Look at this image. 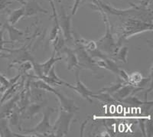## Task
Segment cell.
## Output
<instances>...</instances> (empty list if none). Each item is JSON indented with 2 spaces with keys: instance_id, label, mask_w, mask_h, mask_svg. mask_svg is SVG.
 <instances>
[{
  "instance_id": "8",
  "label": "cell",
  "mask_w": 153,
  "mask_h": 137,
  "mask_svg": "<svg viewBox=\"0 0 153 137\" xmlns=\"http://www.w3.org/2000/svg\"><path fill=\"white\" fill-rule=\"evenodd\" d=\"M75 71V77H76V85L73 86L70 83H66L65 85L66 87H69V88L72 89V90H75L79 95L81 96V97H83L84 99L87 100V101L92 103L93 101L92 98H91V96L95 93V91H91V90H89L85 85L84 83L80 80V69L77 68V69L74 70Z\"/></svg>"
},
{
  "instance_id": "26",
  "label": "cell",
  "mask_w": 153,
  "mask_h": 137,
  "mask_svg": "<svg viewBox=\"0 0 153 137\" xmlns=\"http://www.w3.org/2000/svg\"><path fill=\"white\" fill-rule=\"evenodd\" d=\"M152 0H140L136 2V5L143 9H152Z\"/></svg>"
},
{
  "instance_id": "4",
  "label": "cell",
  "mask_w": 153,
  "mask_h": 137,
  "mask_svg": "<svg viewBox=\"0 0 153 137\" xmlns=\"http://www.w3.org/2000/svg\"><path fill=\"white\" fill-rule=\"evenodd\" d=\"M74 117V113L65 111L59 108V115L53 125L54 136H66L70 131V127Z\"/></svg>"
},
{
  "instance_id": "20",
  "label": "cell",
  "mask_w": 153,
  "mask_h": 137,
  "mask_svg": "<svg viewBox=\"0 0 153 137\" xmlns=\"http://www.w3.org/2000/svg\"><path fill=\"white\" fill-rule=\"evenodd\" d=\"M128 53H129V48L127 46H120L116 51L114 52V54L111 56L112 59L115 61H120L124 64H127V56H128Z\"/></svg>"
},
{
  "instance_id": "12",
  "label": "cell",
  "mask_w": 153,
  "mask_h": 137,
  "mask_svg": "<svg viewBox=\"0 0 153 137\" xmlns=\"http://www.w3.org/2000/svg\"><path fill=\"white\" fill-rule=\"evenodd\" d=\"M61 54H65V57H63V59L66 61L67 64V69L68 71H71V70H76L77 68L80 69L79 66V62L77 60V57L76 55L74 50L72 49L71 48L66 47L63 49L61 51ZM81 70V69H80Z\"/></svg>"
},
{
  "instance_id": "9",
  "label": "cell",
  "mask_w": 153,
  "mask_h": 137,
  "mask_svg": "<svg viewBox=\"0 0 153 137\" xmlns=\"http://www.w3.org/2000/svg\"><path fill=\"white\" fill-rule=\"evenodd\" d=\"M16 1L22 3V5H23L25 9V17L33 16L40 13L49 14L48 11L44 9L36 0H16Z\"/></svg>"
},
{
  "instance_id": "27",
  "label": "cell",
  "mask_w": 153,
  "mask_h": 137,
  "mask_svg": "<svg viewBox=\"0 0 153 137\" xmlns=\"http://www.w3.org/2000/svg\"><path fill=\"white\" fill-rule=\"evenodd\" d=\"M14 0H0V12L3 11L12 3Z\"/></svg>"
},
{
  "instance_id": "19",
  "label": "cell",
  "mask_w": 153,
  "mask_h": 137,
  "mask_svg": "<svg viewBox=\"0 0 153 137\" xmlns=\"http://www.w3.org/2000/svg\"><path fill=\"white\" fill-rule=\"evenodd\" d=\"M20 119L21 118V111L19 109L18 105H16L12 109V111L9 114V116L7 117L8 122H9V126H16L18 127L19 130H22L20 123Z\"/></svg>"
},
{
  "instance_id": "11",
  "label": "cell",
  "mask_w": 153,
  "mask_h": 137,
  "mask_svg": "<svg viewBox=\"0 0 153 137\" xmlns=\"http://www.w3.org/2000/svg\"><path fill=\"white\" fill-rule=\"evenodd\" d=\"M144 89L140 88V87H135V86L129 84V83H125L124 85L120 87V89L116 91L114 94H112V97L118 102H121L122 100H123L126 97H129L130 95H134L139 91L143 90Z\"/></svg>"
},
{
  "instance_id": "1",
  "label": "cell",
  "mask_w": 153,
  "mask_h": 137,
  "mask_svg": "<svg viewBox=\"0 0 153 137\" xmlns=\"http://www.w3.org/2000/svg\"><path fill=\"white\" fill-rule=\"evenodd\" d=\"M152 30V23L146 22L143 20L132 17L123 18L122 25L118 28L117 39L116 40L117 46L119 48L122 46L123 42L132 35Z\"/></svg>"
},
{
  "instance_id": "23",
  "label": "cell",
  "mask_w": 153,
  "mask_h": 137,
  "mask_svg": "<svg viewBox=\"0 0 153 137\" xmlns=\"http://www.w3.org/2000/svg\"><path fill=\"white\" fill-rule=\"evenodd\" d=\"M121 102L128 104V105H130V106H141L146 101H141V100H139V98L136 97V96H135V94H134V95H130L129 96V97L124 98L123 100L121 101Z\"/></svg>"
},
{
  "instance_id": "6",
  "label": "cell",
  "mask_w": 153,
  "mask_h": 137,
  "mask_svg": "<svg viewBox=\"0 0 153 137\" xmlns=\"http://www.w3.org/2000/svg\"><path fill=\"white\" fill-rule=\"evenodd\" d=\"M74 50L76 55L77 57V60L79 62V66L80 69H87L91 71H96L95 61L94 58L90 56L87 51L84 48V46L79 42L78 38H74Z\"/></svg>"
},
{
  "instance_id": "3",
  "label": "cell",
  "mask_w": 153,
  "mask_h": 137,
  "mask_svg": "<svg viewBox=\"0 0 153 137\" xmlns=\"http://www.w3.org/2000/svg\"><path fill=\"white\" fill-rule=\"evenodd\" d=\"M55 109L51 107H47L44 111V116L41 122L38 125L32 129H25L22 130L27 133H34L35 136H54L52 132L53 126L50 123V116Z\"/></svg>"
},
{
  "instance_id": "25",
  "label": "cell",
  "mask_w": 153,
  "mask_h": 137,
  "mask_svg": "<svg viewBox=\"0 0 153 137\" xmlns=\"http://www.w3.org/2000/svg\"><path fill=\"white\" fill-rule=\"evenodd\" d=\"M4 31H5V29L2 28V25L0 23V57H2V55H3L2 51H6V48H4V45H5V44L9 43V42H6V41L4 40Z\"/></svg>"
},
{
  "instance_id": "5",
  "label": "cell",
  "mask_w": 153,
  "mask_h": 137,
  "mask_svg": "<svg viewBox=\"0 0 153 137\" xmlns=\"http://www.w3.org/2000/svg\"><path fill=\"white\" fill-rule=\"evenodd\" d=\"M32 42H30L28 45H25L22 46V48H19L18 49H9L6 48L5 51L9 52V54H3L2 57H6L9 58L11 61V63L9 65L16 64H20L24 61H30L34 62L35 58L33 57L31 53L30 52L29 49L31 48V45Z\"/></svg>"
},
{
  "instance_id": "31",
  "label": "cell",
  "mask_w": 153,
  "mask_h": 137,
  "mask_svg": "<svg viewBox=\"0 0 153 137\" xmlns=\"http://www.w3.org/2000/svg\"><path fill=\"white\" fill-rule=\"evenodd\" d=\"M6 87H4L3 85H2V84H1V83H0V94H2V93L4 92V91H5V90H6Z\"/></svg>"
},
{
  "instance_id": "32",
  "label": "cell",
  "mask_w": 153,
  "mask_h": 137,
  "mask_svg": "<svg viewBox=\"0 0 153 137\" xmlns=\"http://www.w3.org/2000/svg\"><path fill=\"white\" fill-rule=\"evenodd\" d=\"M1 97H2V94H0V100H1Z\"/></svg>"
},
{
  "instance_id": "24",
  "label": "cell",
  "mask_w": 153,
  "mask_h": 137,
  "mask_svg": "<svg viewBox=\"0 0 153 137\" xmlns=\"http://www.w3.org/2000/svg\"><path fill=\"white\" fill-rule=\"evenodd\" d=\"M143 75L141 74L140 72H132L131 74H129V80H128V83L129 84H132V85L135 86L139 82L141 81V80L143 79Z\"/></svg>"
},
{
  "instance_id": "22",
  "label": "cell",
  "mask_w": 153,
  "mask_h": 137,
  "mask_svg": "<svg viewBox=\"0 0 153 137\" xmlns=\"http://www.w3.org/2000/svg\"><path fill=\"white\" fill-rule=\"evenodd\" d=\"M91 98L97 99L100 101H101V102L105 103H110L117 102L110 94L104 92H99V91H95V93L91 96Z\"/></svg>"
},
{
  "instance_id": "16",
  "label": "cell",
  "mask_w": 153,
  "mask_h": 137,
  "mask_svg": "<svg viewBox=\"0 0 153 137\" xmlns=\"http://www.w3.org/2000/svg\"><path fill=\"white\" fill-rule=\"evenodd\" d=\"M46 95V91L39 87L30 86L29 99L31 103H43Z\"/></svg>"
},
{
  "instance_id": "7",
  "label": "cell",
  "mask_w": 153,
  "mask_h": 137,
  "mask_svg": "<svg viewBox=\"0 0 153 137\" xmlns=\"http://www.w3.org/2000/svg\"><path fill=\"white\" fill-rule=\"evenodd\" d=\"M57 16H58L60 28H61L63 36L66 41V43L73 45L74 36L71 28V16L67 15L66 11L63 5H61L60 6V12L59 14H57Z\"/></svg>"
},
{
  "instance_id": "14",
  "label": "cell",
  "mask_w": 153,
  "mask_h": 137,
  "mask_svg": "<svg viewBox=\"0 0 153 137\" xmlns=\"http://www.w3.org/2000/svg\"><path fill=\"white\" fill-rule=\"evenodd\" d=\"M43 103H31L21 113L22 119H31L44 109Z\"/></svg>"
},
{
  "instance_id": "15",
  "label": "cell",
  "mask_w": 153,
  "mask_h": 137,
  "mask_svg": "<svg viewBox=\"0 0 153 137\" xmlns=\"http://www.w3.org/2000/svg\"><path fill=\"white\" fill-rule=\"evenodd\" d=\"M96 65L99 68H104V69L107 70V71H110L111 72H113L114 74H116L117 76L119 71H120V68L116 63V61H113L111 57H108L105 59H101L99 61H95Z\"/></svg>"
},
{
  "instance_id": "10",
  "label": "cell",
  "mask_w": 153,
  "mask_h": 137,
  "mask_svg": "<svg viewBox=\"0 0 153 137\" xmlns=\"http://www.w3.org/2000/svg\"><path fill=\"white\" fill-rule=\"evenodd\" d=\"M2 28L8 31V33H9V43H14L16 42H23V41L30 38L27 37L28 35H26L28 31H22V30L18 29L14 25H12L9 24L8 22H6L2 25Z\"/></svg>"
},
{
  "instance_id": "30",
  "label": "cell",
  "mask_w": 153,
  "mask_h": 137,
  "mask_svg": "<svg viewBox=\"0 0 153 137\" xmlns=\"http://www.w3.org/2000/svg\"><path fill=\"white\" fill-rule=\"evenodd\" d=\"M139 127H140V130L142 131V133L144 136H146V123H145V121L143 119H140L139 120Z\"/></svg>"
},
{
  "instance_id": "17",
  "label": "cell",
  "mask_w": 153,
  "mask_h": 137,
  "mask_svg": "<svg viewBox=\"0 0 153 137\" xmlns=\"http://www.w3.org/2000/svg\"><path fill=\"white\" fill-rule=\"evenodd\" d=\"M0 136L2 137H18L27 136L18 134L14 133L9 128V122L6 118L0 119Z\"/></svg>"
},
{
  "instance_id": "29",
  "label": "cell",
  "mask_w": 153,
  "mask_h": 137,
  "mask_svg": "<svg viewBox=\"0 0 153 137\" xmlns=\"http://www.w3.org/2000/svg\"><path fill=\"white\" fill-rule=\"evenodd\" d=\"M80 2H81V0H74V3L73 8H72L71 10V15L72 16H74L75 14L76 13V11L78 9L79 5H80Z\"/></svg>"
},
{
  "instance_id": "13",
  "label": "cell",
  "mask_w": 153,
  "mask_h": 137,
  "mask_svg": "<svg viewBox=\"0 0 153 137\" xmlns=\"http://www.w3.org/2000/svg\"><path fill=\"white\" fill-rule=\"evenodd\" d=\"M38 79H41V80H44V81L47 83L48 84H49L51 87H57V86L61 85H65V83H67L66 81L63 80L61 78H60L59 77L57 76V74L55 72V67L53 66L52 68H51V70L49 71L48 74L47 75H42L40 78Z\"/></svg>"
},
{
  "instance_id": "2",
  "label": "cell",
  "mask_w": 153,
  "mask_h": 137,
  "mask_svg": "<svg viewBox=\"0 0 153 137\" xmlns=\"http://www.w3.org/2000/svg\"><path fill=\"white\" fill-rule=\"evenodd\" d=\"M91 5H93V7L94 9H96L99 12L103 22H104L105 26H106V33H105V35L100 39L95 42L96 44H97V46L101 51H103V53H105L109 57H111L114 54V52L119 48L117 45V41H116L114 36H113V28H112L111 25H110L107 14L106 12L97 4L91 3Z\"/></svg>"
},
{
  "instance_id": "18",
  "label": "cell",
  "mask_w": 153,
  "mask_h": 137,
  "mask_svg": "<svg viewBox=\"0 0 153 137\" xmlns=\"http://www.w3.org/2000/svg\"><path fill=\"white\" fill-rule=\"evenodd\" d=\"M51 44H52L53 46V51L55 53L57 56H60L63 49L67 46L66 41H65V38L63 36L61 31L57 34L55 38L51 42Z\"/></svg>"
},
{
  "instance_id": "28",
  "label": "cell",
  "mask_w": 153,
  "mask_h": 137,
  "mask_svg": "<svg viewBox=\"0 0 153 137\" xmlns=\"http://www.w3.org/2000/svg\"><path fill=\"white\" fill-rule=\"evenodd\" d=\"M146 133H147V134H148V135L146 136H152L153 129L151 120L147 122V124H146Z\"/></svg>"
},
{
  "instance_id": "21",
  "label": "cell",
  "mask_w": 153,
  "mask_h": 137,
  "mask_svg": "<svg viewBox=\"0 0 153 137\" xmlns=\"http://www.w3.org/2000/svg\"><path fill=\"white\" fill-rule=\"evenodd\" d=\"M23 17H25V9L23 5H22L20 8L15 9L9 13L7 22L12 25H15Z\"/></svg>"
}]
</instances>
